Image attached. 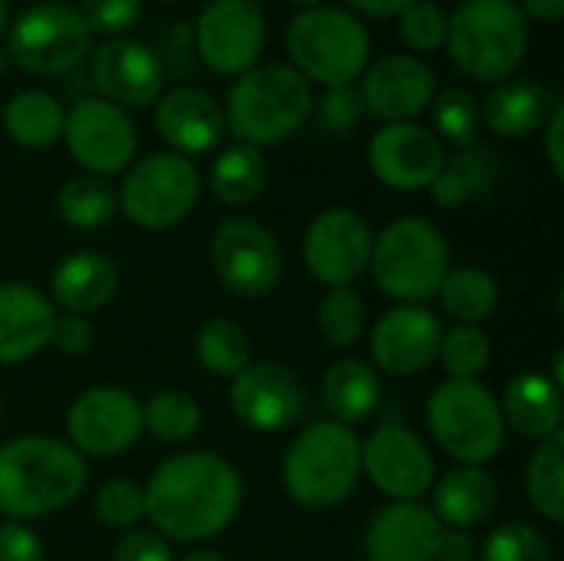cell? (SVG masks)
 <instances>
[{
    "mask_svg": "<svg viewBox=\"0 0 564 561\" xmlns=\"http://www.w3.org/2000/svg\"><path fill=\"white\" fill-rule=\"evenodd\" d=\"M198 60L218 76H241L258 66L268 23L254 0H212L192 23Z\"/></svg>",
    "mask_w": 564,
    "mask_h": 561,
    "instance_id": "5bb4252c",
    "label": "cell"
},
{
    "mask_svg": "<svg viewBox=\"0 0 564 561\" xmlns=\"http://www.w3.org/2000/svg\"><path fill=\"white\" fill-rule=\"evenodd\" d=\"M354 7V13H364V17H377V20H387V17H400L410 3L416 0H347Z\"/></svg>",
    "mask_w": 564,
    "mask_h": 561,
    "instance_id": "db71d44e",
    "label": "cell"
},
{
    "mask_svg": "<svg viewBox=\"0 0 564 561\" xmlns=\"http://www.w3.org/2000/svg\"><path fill=\"white\" fill-rule=\"evenodd\" d=\"M0 561H43V542L26 522L0 526Z\"/></svg>",
    "mask_w": 564,
    "mask_h": 561,
    "instance_id": "681fc988",
    "label": "cell"
},
{
    "mask_svg": "<svg viewBox=\"0 0 564 561\" xmlns=\"http://www.w3.org/2000/svg\"><path fill=\"white\" fill-rule=\"evenodd\" d=\"M7 69H10V56H7V53L0 50V76H3Z\"/></svg>",
    "mask_w": 564,
    "mask_h": 561,
    "instance_id": "680465c9",
    "label": "cell"
},
{
    "mask_svg": "<svg viewBox=\"0 0 564 561\" xmlns=\"http://www.w3.org/2000/svg\"><path fill=\"white\" fill-rule=\"evenodd\" d=\"M0 420H3V403H0Z\"/></svg>",
    "mask_w": 564,
    "mask_h": 561,
    "instance_id": "6125c7cd",
    "label": "cell"
},
{
    "mask_svg": "<svg viewBox=\"0 0 564 561\" xmlns=\"http://www.w3.org/2000/svg\"><path fill=\"white\" fill-rule=\"evenodd\" d=\"M433 516L440 526L449 529H473L492 519L499 509V486L482 466H459L449 470L443 479L433 483Z\"/></svg>",
    "mask_w": 564,
    "mask_h": 561,
    "instance_id": "83f0119b",
    "label": "cell"
},
{
    "mask_svg": "<svg viewBox=\"0 0 564 561\" xmlns=\"http://www.w3.org/2000/svg\"><path fill=\"white\" fill-rule=\"evenodd\" d=\"M63 142L76 165L86 169V175H116L126 172L135 159L139 132L126 109L102 96H83L66 109L63 122Z\"/></svg>",
    "mask_w": 564,
    "mask_h": 561,
    "instance_id": "7c38bea8",
    "label": "cell"
},
{
    "mask_svg": "<svg viewBox=\"0 0 564 561\" xmlns=\"http://www.w3.org/2000/svg\"><path fill=\"white\" fill-rule=\"evenodd\" d=\"M7 23H10V7H7V0H0V40L7 33Z\"/></svg>",
    "mask_w": 564,
    "mask_h": 561,
    "instance_id": "6f0895ef",
    "label": "cell"
},
{
    "mask_svg": "<svg viewBox=\"0 0 564 561\" xmlns=\"http://www.w3.org/2000/svg\"><path fill=\"white\" fill-rule=\"evenodd\" d=\"M3 132L20 149H50L63 139L66 109L46 89H20L3 106Z\"/></svg>",
    "mask_w": 564,
    "mask_h": 561,
    "instance_id": "f546056e",
    "label": "cell"
},
{
    "mask_svg": "<svg viewBox=\"0 0 564 561\" xmlns=\"http://www.w3.org/2000/svg\"><path fill=\"white\" fill-rule=\"evenodd\" d=\"M182 561H225L218 552H208V549H195V552H188Z\"/></svg>",
    "mask_w": 564,
    "mask_h": 561,
    "instance_id": "9f6ffc18",
    "label": "cell"
},
{
    "mask_svg": "<svg viewBox=\"0 0 564 561\" xmlns=\"http://www.w3.org/2000/svg\"><path fill=\"white\" fill-rule=\"evenodd\" d=\"M558 99H562V93L539 79L509 76L489 89L486 103L479 106V116L486 119L489 132H496L502 139H525L545 126V119Z\"/></svg>",
    "mask_w": 564,
    "mask_h": 561,
    "instance_id": "d4e9b609",
    "label": "cell"
},
{
    "mask_svg": "<svg viewBox=\"0 0 564 561\" xmlns=\"http://www.w3.org/2000/svg\"><path fill=\"white\" fill-rule=\"evenodd\" d=\"M436 561H476V542L466 529H443Z\"/></svg>",
    "mask_w": 564,
    "mask_h": 561,
    "instance_id": "f5cc1de1",
    "label": "cell"
},
{
    "mask_svg": "<svg viewBox=\"0 0 564 561\" xmlns=\"http://www.w3.org/2000/svg\"><path fill=\"white\" fill-rule=\"evenodd\" d=\"M426 427L436 446L459 466L492 463L506 446L499 400L479 380H446L426 400Z\"/></svg>",
    "mask_w": 564,
    "mask_h": 561,
    "instance_id": "ba28073f",
    "label": "cell"
},
{
    "mask_svg": "<svg viewBox=\"0 0 564 561\" xmlns=\"http://www.w3.org/2000/svg\"><path fill=\"white\" fill-rule=\"evenodd\" d=\"M364 109L383 122H413L436 99V73L430 63L410 53H387L364 69L357 86Z\"/></svg>",
    "mask_w": 564,
    "mask_h": 561,
    "instance_id": "d6986e66",
    "label": "cell"
},
{
    "mask_svg": "<svg viewBox=\"0 0 564 561\" xmlns=\"http://www.w3.org/2000/svg\"><path fill=\"white\" fill-rule=\"evenodd\" d=\"M142 13V0H83L79 17L89 26V33H99L106 40L122 36Z\"/></svg>",
    "mask_w": 564,
    "mask_h": 561,
    "instance_id": "bcb514c9",
    "label": "cell"
},
{
    "mask_svg": "<svg viewBox=\"0 0 564 561\" xmlns=\"http://www.w3.org/2000/svg\"><path fill=\"white\" fill-rule=\"evenodd\" d=\"M96 341V331L86 317L79 314H66V317H56L53 324V334H50V344L66 354V357H83Z\"/></svg>",
    "mask_w": 564,
    "mask_h": 561,
    "instance_id": "c3c4849f",
    "label": "cell"
},
{
    "mask_svg": "<svg viewBox=\"0 0 564 561\" xmlns=\"http://www.w3.org/2000/svg\"><path fill=\"white\" fill-rule=\"evenodd\" d=\"M479 561H552V542L529 522H506L479 549Z\"/></svg>",
    "mask_w": 564,
    "mask_h": 561,
    "instance_id": "ab89813d",
    "label": "cell"
},
{
    "mask_svg": "<svg viewBox=\"0 0 564 561\" xmlns=\"http://www.w3.org/2000/svg\"><path fill=\"white\" fill-rule=\"evenodd\" d=\"M288 3H297V7H317L321 0H288Z\"/></svg>",
    "mask_w": 564,
    "mask_h": 561,
    "instance_id": "91938a15",
    "label": "cell"
},
{
    "mask_svg": "<svg viewBox=\"0 0 564 561\" xmlns=\"http://www.w3.org/2000/svg\"><path fill=\"white\" fill-rule=\"evenodd\" d=\"M208 185H212V192H215V198L221 205L238 208V205L254 202L268 185V159H264V152L254 149V145H245V142L225 145L212 162Z\"/></svg>",
    "mask_w": 564,
    "mask_h": 561,
    "instance_id": "4dcf8cb0",
    "label": "cell"
},
{
    "mask_svg": "<svg viewBox=\"0 0 564 561\" xmlns=\"http://www.w3.org/2000/svg\"><path fill=\"white\" fill-rule=\"evenodd\" d=\"M50 294L66 314H93L119 294V268L102 251H73L56 265Z\"/></svg>",
    "mask_w": 564,
    "mask_h": 561,
    "instance_id": "484cf974",
    "label": "cell"
},
{
    "mask_svg": "<svg viewBox=\"0 0 564 561\" xmlns=\"http://www.w3.org/2000/svg\"><path fill=\"white\" fill-rule=\"evenodd\" d=\"M195 354L208 374L231 380L251 364V337L241 324L228 317H212L195 334Z\"/></svg>",
    "mask_w": 564,
    "mask_h": 561,
    "instance_id": "e575fe53",
    "label": "cell"
},
{
    "mask_svg": "<svg viewBox=\"0 0 564 561\" xmlns=\"http://www.w3.org/2000/svg\"><path fill=\"white\" fill-rule=\"evenodd\" d=\"M430 195H433V202L440 208H459V205H466L473 198L469 188H466V182L449 165H443V172L430 182Z\"/></svg>",
    "mask_w": 564,
    "mask_h": 561,
    "instance_id": "816d5d0a",
    "label": "cell"
},
{
    "mask_svg": "<svg viewBox=\"0 0 564 561\" xmlns=\"http://www.w3.org/2000/svg\"><path fill=\"white\" fill-rule=\"evenodd\" d=\"M317 331L337 350L354 347L367 331L364 298L354 288H330L317 304Z\"/></svg>",
    "mask_w": 564,
    "mask_h": 561,
    "instance_id": "8d00e7d4",
    "label": "cell"
},
{
    "mask_svg": "<svg viewBox=\"0 0 564 561\" xmlns=\"http://www.w3.org/2000/svg\"><path fill=\"white\" fill-rule=\"evenodd\" d=\"M159 66L165 76H188L195 73L198 60V46H195V30L192 23H172L159 33V43L152 46Z\"/></svg>",
    "mask_w": 564,
    "mask_h": 561,
    "instance_id": "f6af8a7d",
    "label": "cell"
},
{
    "mask_svg": "<svg viewBox=\"0 0 564 561\" xmlns=\"http://www.w3.org/2000/svg\"><path fill=\"white\" fill-rule=\"evenodd\" d=\"M198 195H202V175L195 162L165 149L126 169L116 202L132 225L145 231H165L192 215Z\"/></svg>",
    "mask_w": 564,
    "mask_h": 561,
    "instance_id": "30bf717a",
    "label": "cell"
},
{
    "mask_svg": "<svg viewBox=\"0 0 564 561\" xmlns=\"http://www.w3.org/2000/svg\"><path fill=\"white\" fill-rule=\"evenodd\" d=\"M360 473L390 503H420L436 483V460L410 427L380 423L360 443Z\"/></svg>",
    "mask_w": 564,
    "mask_h": 561,
    "instance_id": "4fadbf2b",
    "label": "cell"
},
{
    "mask_svg": "<svg viewBox=\"0 0 564 561\" xmlns=\"http://www.w3.org/2000/svg\"><path fill=\"white\" fill-rule=\"evenodd\" d=\"M86 460L56 436H17L0 446V516L30 522L53 516L86 489Z\"/></svg>",
    "mask_w": 564,
    "mask_h": 561,
    "instance_id": "7a4b0ae2",
    "label": "cell"
},
{
    "mask_svg": "<svg viewBox=\"0 0 564 561\" xmlns=\"http://www.w3.org/2000/svg\"><path fill=\"white\" fill-rule=\"evenodd\" d=\"M446 165L466 182L469 195H489L499 182V155L489 145H482L479 139L469 145H459Z\"/></svg>",
    "mask_w": 564,
    "mask_h": 561,
    "instance_id": "ee69618b",
    "label": "cell"
},
{
    "mask_svg": "<svg viewBox=\"0 0 564 561\" xmlns=\"http://www.w3.org/2000/svg\"><path fill=\"white\" fill-rule=\"evenodd\" d=\"M314 112V89L291 63H261L235 79L225 99V129L245 145L291 139Z\"/></svg>",
    "mask_w": 564,
    "mask_h": 561,
    "instance_id": "277c9868",
    "label": "cell"
},
{
    "mask_svg": "<svg viewBox=\"0 0 564 561\" xmlns=\"http://www.w3.org/2000/svg\"><path fill=\"white\" fill-rule=\"evenodd\" d=\"M525 493L532 509L552 526L564 522V433L539 440L525 466Z\"/></svg>",
    "mask_w": 564,
    "mask_h": 561,
    "instance_id": "d6a6232c",
    "label": "cell"
},
{
    "mask_svg": "<svg viewBox=\"0 0 564 561\" xmlns=\"http://www.w3.org/2000/svg\"><path fill=\"white\" fill-rule=\"evenodd\" d=\"M155 132L178 155H205L221 145L225 112L205 89L178 86L155 99Z\"/></svg>",
    "mask_w": 564,
    "mask_h": 561,
    "instance_id": "7402d4cb",
    "label": "cell"
},
{
    "mask_svg": "<svg viewBox=\"0 0 564 561\" xmlns=\"http://www.w3.org/2000/svg\"><path fill=\"white\" fill-rule=\"evenodd\" d=\"M69 446L86 460H109L142 436V403L122 387H89L66 413Z\"/></svg>",
    "mask_w": 564,
    "mask_h": 561,
    "instance_id": "2e32d148",
    "label": "cell"
},
{
    "mask_svg": "<svg viewBox=\"0 0 564 561\" xmlns=\"http://www.w3.org/2000/svg\"><path fill=\"white\" fill-rule=\"evenodd\" d=\"M525 17L542 23H558L564 17V0H516Z\"/></svg>",
    "mask_w": 564,
    "mask_h": 561,
    "instance_id": "11a10c76",
    "label": "cell"
},
{
    "mask_svg": "<svg viewBox=\"0 0 564 561\" xmlns=\"http://www.w3.org/2000/svg\"><path fill=\"white\" fill-rule=\"evenodd\" d=\"M436 357L443 360L449 380H479V374L492 364V341L479 324H456L453 331H443Z\"/></svg>",
    "mask_w": 564,
    "mask_h": 561,
    "instance_id": "74e56055",
    "label": "cell"
},
{
    "mask_svg": "<svg viewBox=\"0 0 564 561\" xmlns=\"http://www.w3.org/2000/svg\"><path fill=\"white\" fill-rule=\"evenodd\" d=\"M314 116H317V126L324 132L350 136L367 116L364 96H360V89L354 83L350 86H330V89H324L321 99H314Z\"/></svg>",
    "mask_w": 564,
    "mask_h": 561,
    "instance_id": "7bdbcfd3",
    "label": "cell"
},
{
    "mask_svg": "<svg viewBox=\"0 0 564 561\" xmlns=\"http://www.w3.org/2000/svg\"><path fill=\"white\" fill-rule=\"evenodd\" d=\"M499 410L506 427H512L525 440H549L562 433V387L539 370H522L519 377H512L502 390Z\"/></svg>",
    "mask_w": 564,
    "mask_h": 561,
    "instance_id": "4316f807",
    "label": "cell"
},
{
    "mask_svg": "<svg viewBox=\"0 0 564 561\" xmlns=\"http://www.w3.org/2000/svg\"><path fill=\"white\" fill-rule=\"evenodd\" d=\"M7 56L26 76H66L79 69L93 50V33L79 10L59 0H40L7 23Z\"/></svg>",
    "mask_w": 564,
    "mask_h": 561,
    "instance_id": "9c48e42d",
    "label": "cell"
},
{
    "mask_svg": "<svg viewBox=\"0 0 564 561\" xmlns=\"http://www.w3.org/2000/svg\"><path fill=\"white\" fill-rule=\"evenodd\" d=\"M281 483L301 509L340 506L360 483V436L354 427L334 420L304 427L284 453Z\"/></svg>",
    "mask_w": 564,
    "mask_h": 561,
    "instance_id": "5b68a950",
    "label": "cell"
},
{
    "mask_svg": "<svg viewBox=\"0 0 564 561\" xmlns=\"http://www.w3.org/2000/svg\"><path fill=\"white\" fill-rule=\"evenodd\" d=\"M208 258L215 278L238 298H268L284 274V255L278 238L251 218H228L212 231Z\"/></svg>",
    "mask_w": 564,
    "mask_h": 561,
    "instance_id": "8fae6325",
    "label": "cell"
},
{
    "mask_svg": "<svg viewBox=\"0 0 564 561\" xmlns=\"http://www.w3.org/2000/svg\"><path fill=\"white\" fill-rule=\"evenodd\" d=\"M93 89H99L102 99L116 103L119 109H145L162 96L165 73L142 40L132 36H112L96 46L89 63Z\"/></svg>",
    "mask_w": 564,
    "mask_h": 561,
    "instance_id": "44dd1931",
    "label": "cell"
},
{
    "mask_svg": "<svg viewBox=\"0 0 564 561\" xmlns=\"http://www.w3.org/2000/svg\"><path fill=\"white\" fill-rule=\"evenodd\" d=\"M430 109H433V129H436L433 136L436 139H446L456 149L476 142L479 126H482V116H479V103L473 99V93H466V89L436 93V99L430 103Z\"/></svg>",
    "mask_w": 564,
    "mask_h": 561,
    "instance_id": "f35d334b",
    "label": "cell"
},
{
    "mask_svg": "<svg viewBox=\"0 0 564 561\" xmlns=\"http://www.w3.org/2000/svg\"><path fill=\"white\" fill-rule=\"evenodd\" d=\"M291 66L307 79L330 86H350L370 63V33L354 10L317 3L301 10L284 33Z\"/></svg>",
    "mask_w": 564,
    "mask_h": 561,
    "instance_id": "8992f818",
    "label": "cell"
},
{
    "mask_svg": "<svg viewBox=\"0 0 564 561\" xmlns=\"http://www.w3.org/2000/svg\"><path fill=\"white\" fill-rule=\"evenodd\" d=\"M449 268V245L443 231L430 218L403 215L373 238L367 271L387 298L400 304H426L436 298Z\"/></svg>",
    "mask_w": 564,
    "mask_h": 561,
    "instance_id": "52a82bcc",
    "label": "cell"
},
{
    "mask_svg": "<svg viewBox=\"0 0 564 561\" xmlns=\"http://www.w3.org/2000/svg\"><path fill=\"white\" fill-rule=\"evenodd\" d=\"M367 165L393 192H420L443 172L446 152L433 129L420 122H387L370 136Z\"/></svg>",
    "mask_w": 564,
    "mask_h": 561,
    "instance_id": "ac0fdd59",
    "label": "cell"
},
{
    "mask_svg": "<svg viewBox=\"0 0 564 561\" xmlns=\"http://www.w3.org/2000/svg\"><path fill=\"white\" fill-rule=\"evenodd\" d=\"M145 519L165 542H208L221 536L241 509L238 470L208 450L175 453L159 463L142 486Z\"/></svg>",
    "mask_w": 564,
    "mask_h": 561,
    "instance_id": "6da1fadb",
    "label": "cell"
},
{
    "mask_svg": "<svg viewBox=\"0 0 564 561\" xmlns=\"http://www.w3.org/2000/svg\"><path fill=\"white\" fill-rule=\"evenodd\" d=\"M155 3H178V0H155Z\"/></svg>",
    "mask_w": 564,
    "mask_h": 561,
    "instance_id": "94428289",
    "label": "cell"
},
{
    "mask_svg": "<svg viewBox=\"0 0 564 561\" xmlns=\"http://www.w3.org/2000/svg\"><path fill=\"white\" fill-rule=\"evenodd\" d=\"M380 397H383L380 374L357 357H344L330 364L321 377V403L334 423L354 427L367 420L380 407Z\"/></svg>",
    "mask_w": 564,
    "mask_h": 561,
    "instance_id": "f1b7e54d",
    "label": "cell"
},
{
    "mask_svg": "<svg viewBox=\"0 0 564 561\" xmlns=\"http://www.w3.org/2000/svg\"><path fill=\"white\" fill-rule=\"evenodd\" d=\"M440 519L423 503H390L383 506L364 536L367 561H436Z\"/></svg>",
    "mask_w": 564,
    "mask_h": 561,
    "instance_id": "603a6c76",
    "label": "cell"
},
{
    "mask_svg": "<svg viewBox=\"0 0 564 561\" xmlns=\"http://www.w3.org/2000/svg\"><path fill=\"white\" fill-rule=\"evenodd\" d=\"M93 509L109 529H135L145 519V493L135 479H109L96 489Z\"/></svg>",
    "mask_w": 564,
    "mask_h": 561,
    "instance_id": "60d3db41",
    "label": "cell"
},
{
    "mask_svg": "<svg viewBox=\"0 0 564 561\" xmlns=\"http://www.w3.org/2000/svg\"><path fill=\"white\" fill-rule=\"evenodd\" d=\"M453 66L476 83L516 76L529 53V17L516 0H459L446 13V46Z\"/></svg>",
    "mask_w": 564,
    "mask_h": 561,
    "instance_id": "3957f363",
    "label": "cell"
},
{
    "mask_svg": "<svg viewBox=\"0 0 564 561\" xmlns=\"http://www.w3.org/2000/svg\"><path fill=\"white\" fill-rule=\"evenodd\" d=\"M397 33L413 53H436L446 46V10L433 0H416L397 17Z\"/></svg>",
    "mask_w": 564,
    "mask_h": 561,
    "instance_id": "b9f144b4",
    "label": "cell"
},
{
    "mask_svg": "<svg viewBox=\"0 0 564 561\" xmlns=\"http://www.w3.org/2000/svg\"><path fill=\"white\" fill-rule=\"evenodd\" d=\"M235 417L254 433H284L307 410V387L288 364H248L228 390Z\"/></svg>",
    "mask_w": 564,
    "mask_h": 561,
    "instance_id": "e0dca14e",
    "label": "cell"
},
{
    "mask_svg": "<svg viewBox=\"0 0 564 561\" xmlns=\"http://www.w3.org/2000/svg\"><path fill=\"white\" fill-rule=\"evenodd\" d=\"M53 208L56 215L69 225V228H79V231H96L102 225H109L116 218V188L99 179V175H73L66 179L59 188H56V198H53Z\"/></svg>",
    "mask_w": 564,
    "mask_h": 561,
    "instance_id": "1f68e13d",
    "label": "cell"
},
{
    "mask_svg": "<svg viewBox=\"0 0 564 561\" xmlns=\"http://www.w3.org/2000/svg\"><path fill=\"white\" fill-rule=\"evenodd\" d=\"M443 341V321L423 304L390 308L370 331V357L383 374L416 377L433 367Z\"/></svg>",
    "mask_w": 564,
    "mask_h": 561,
    "instance_id": "ffe728a7",
    "label": "cell"
},
{
    "mask_svg": "<svg viewBox=\"0 0 564 561\" xmlns=\"http://www.w3.org/2000/svg\"><path fill=\"white\" fill-rule=\"evenodd\" d=\"M542 132H545V159L552 165V175L564 179V99L552 106Z\"/></svg>",
    "mask_w": 564,
    "mask_h": 561,
    "instance_id": "f907efd6",
    "label": "cell"
},
{
    "mask_svg": "<svg viewBox=\"0 0 564 561\" xmlns=\"http://www.w3.org/2000/svg\"><path fill=\"white\" fill-rule=\"evenodd\" d=\"M53 301L30 284H0V364H23L50 347Z\"/></svg>",
    "mask_w": 564,
    "mask_h": 561,
    "instance_id": "cb8c5ba5",
    "label": "cell"
},
{
    "mask_svg": "<svg viewBox=\"0 0 564 561\" xmlns=\"http://www.w3.org/2000/svg\"><path fill=\"white\" fill-rule=\"evenodd\" d=\"M112 561H175L172 546L152 529H129L112 549Z\"/></svg>",
    "mask_w": 564,
    "mask_h": 561,
    "instance_id": "7dc6e473",
    "label": "cell"
},
{
    "mask_svg": "<svg viewBox=\"0 0 564 561\" xmlns=\"http://www.w3.org/2000/svg\"><path fill=\"white\" fill-rule=\"evenodd\" d=\"M202 427L198 403L182 390H159L142 403V430L159 443H182Z\"/></svg>",
    "mask_w": 564,
    "mask_h": 561,
    "instance_id": "d590c367",
    "label": "cell"
},
{
    "mask_svg": "<svg viewBox=\"0 0 564 561\" xmlns=\"http://www.w3.org/2000/svg\"><path fill=\"white\" fill-rule=\"evenodd\" d=\"M436 298L443 301V311L449 317H456L459 324H479L486 321L496 304H499V284L489 271L463 265V268H449Z\"/></svg>",
    "mask_w": 564,
    "mask_h": 561,
    "instance_id": "836d02e7",
    "label": "cell"
},
{
    "mask_svg": "<svg viewBox=\"0 0 564 561\" xmlns=\"http://www.w3.org/2000/svg\"><path fill=\"white\" fill-rule=\"evenodd\" d=\"M373 231L357 208H324L304 235V265L324 288H350L370 268Z\"/></svg>",
    "mask_w": 564,
    "mask_h": 561,
    "instance_id": "9a60e30c",
    "label": "cell"
}]
</instances>
